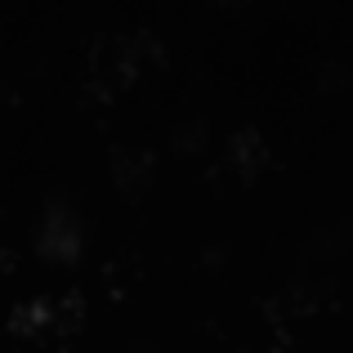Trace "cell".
<instances>
[{"label": "cell", "mask_w": 353, "mask_h": 353, "mask_svg": "<svg viewBox=\"0 0 353 353\" xmlns=\"http://www.w3.org/2000/svg\"><path fill=\"white\" fill-rule=\"evenodd\" d=\"M81 241H85V233H81V219L77 210L68 206H50L45 210V219L36 224V250H41L45 259H54V264H72V259L81 255Z\"/></svg>", "instance_id": "cell-1"}]
</instances>
